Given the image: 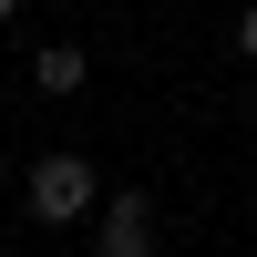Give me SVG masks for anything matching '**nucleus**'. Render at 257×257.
Instances as JSON below:
<instances>
[{
  "instance_id": "nucleus-1",
  "label": "nucleus",
  "mask_w": 257,
  "mask_h": 257,
  "mask_svg": "<svg viewBox=\"0 0 257 257\" xmlns=\"http://www.w3.org/2000/svg\"><path fill=\"white\" fill-rule=\"evenodd\" d=\"M31 216H41V226L93 216V155H72V144H62V155H41V165H31Z\"/></svg>"
},
{
  "instance_id": "nucleus-2",
  "label": "nucleus",
  "mask_w": 257,
  "mask_h": 257,
  "mask_svg": "<svg viewBox=\"0 0 257 257\" xmlns=\"http://www.w3.org/2000/svg\"><path fill=\"white\" fill-rule=\"evenodd\" d=\"M93 257H155V206L144 196H113L103 206V247Z\"/></svg>"
},
{
  "instance_id": "nucleus-3",
  "label": "nucleus",
  "mask_w": 257,
  "mask_h": 257,
  "mask_svg": "<svg viewBox=\"0 0 257 257\" xmlns=\"http://www.w3.org/2000/svg\"><path fill=\"white\" fill-rule=\"evenodd\" d=\"M82 82H93V62H82V52H72V41H52V52H41V62H31V93H52V103H72V93H82Z\"/></svg>"
},
{
  "instance_id": "nucleus-4",
  "label": "nucleus",
  "mask_w": 257,
  "mask_h": 257,
  "mask_svg": "<svg viewBox=\"0 0 257 257\" xmlns=\"http://www.w3.org/2000/svg\"><path fill=\"white\" fill-rule=\"evenodd\" d=\"M237 52H247V62H257V11H237Z\"/></svg>"
}]
</instances>
